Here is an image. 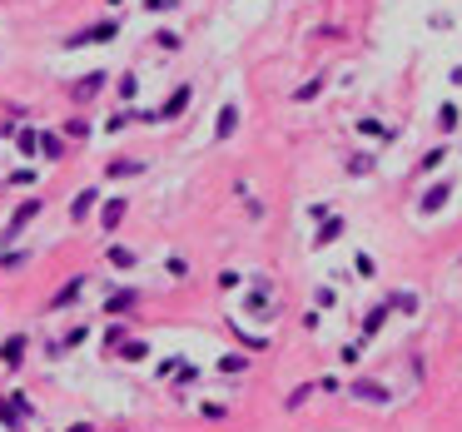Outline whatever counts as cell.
<instances>
[{
	"label": "cell",
	"instance_id": "cell-1",
	"mask_svg": "<svg viewBox=\"0 0 462 432\" xmlns=\"http://www.w3.org/2000/svg\"><path fill=\"white\" fill-rule=\"evenodd\" d=\"M353 398H363V403H373V407H383V403H388V387H383V383H373V378H358V383H353Z\"/></svg>",
	"mask_w": 462,
	"mask_h": 432
},
{
	"label": "cell",
	"instance_id": "cell-2",
	"mask_svg": "<svg viewBox=\"0 0 462 432\" xmlns=\"http://www.w3.org/2000/svg\"><path fill=\"white\" fill-rule=\"evenodd\" d=\"M448 194H452V184H437V189H428V194H423V209H428V214H437V209L448 204Z\"/></svg>",
	"mask_w": 462,
	"mask_h": 432
},
{
	"label": "cell",
	"instance_id": "cell-3",
	"mask_svg": "<svg viewBox=\"0 0 462 432\" xmlns=\"http://www.w3.org/2000/svg\"><path fill=\"white\" fill-rule=\"evenodd\" d=\"M30 219H35V204H25V209H20V214H15V224H10V229H5V239H15V234H20V229H25V224H30Z\"/></svg>",
	"mask_w": 462,
	"mask_h": 432
},
{
	"label": "cell",
	"instance_id": "cell-4",
	"mask_svg": "<svg viewBox=\"0 0 462 432\" xmlns=\"http://www.w3.org/2000/svg\"><path fill=\"white\" fill-rule=\"evenodd\" d=\"M343 234V219H328L323 229H319V243H328V239H338Z\"/></svg>",
	"mask_w": 462,
	"mask_h": 432
},
{
	"label": "cell",
	"instance_id": "cell-5",
	"mask_svg": "<svg viewBox=\"0 0 462 432\" xmlns=\"http://www.w3.org/2000/svg\"><path fill=\"white\" fill-rule=\"evenodd\" d=\"M20 353H25V338H10V343H5V358H10V368H20Z\"/></svg>",
	"mask_w": 462,
	"mask_h": 432
},
{
	"label": "cell",
	"instance_id": "cell-6",
	"mask_svg": "<svg viewBox=\"0 0 462 432\" xmlns=\"http://www.w3.org/2000/svg\"><path fill=\"white\" fill-rule=\"evenodd\" d=\"M383 318H388V308H373L368 323H363V333H378V328H383Z\"/></svg>",
	"mask_w": 462,
	"mask_h": 432
},
{
	"label": "cell",
	"instance_id": "cell-7",
	"mask_svg": "<svg viewBox=\"0 0 462 432\" xmlns=\"http://www.w3.org/2000/svg\"><path fill=\"white\" fill-rule=\"evenodd\" d=\"M234 119H239V110H234V105H229V110L219 115V134H229V130H234Z\"/></svg>",
	"mask_w": 462,
	"mask_h": 432
},
{
	"label": "cell",
	"instance_id": "cell-8",
	"mask_svg": "<svg viewBox=\"0 0 462 432\" xmlns=\"http://www.w3.org/2000/svg\"><path fill=\"white\" fill-rule=\"evenodd\" d=\"M437 125H443V130H457V110H452V105H443V115H437Z\"/></svg>",
	"mask_w": 462,
	"mask_h": 432
},
{
	"label": "cell",
	"instance_id": "cell-9",
	"mask_svg": "<svg viewBox=\"0 0 462 432\" xmlns=\"http://www.w3.org/2000/svg\"><path fill=\"white\" fill-rule=\"evenodd\" d=\"M437 164H443V149H432V154H428L423 164H417V169H423V174H432V169H437Z\"/></svg>",
	"mask_w": 462,
	"mask_h": 432
},
{
	"label": "cell",
	"instance_id": "cell-10",
	"mask_svg": "<svg viewBox=\"0 0 462 432\" xmlns=\"http://www.w3.org/2000/svg\"><path fill=\"white\" fill-rule=\"evenodd\" d=\"M75 432H90V427H75Z\"/></svg>",
	"mask_w": 462,
	"mask_h": 432
}]
</instances>
